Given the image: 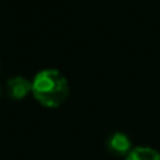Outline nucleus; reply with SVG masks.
<instances>
[{
  "label": "nucleus",
  "mask_w": 160,
  "mask_h": 160,
  "mask_svg": "<svg viewBox=\"0 0 160 160\" xmlns=\"http://www.w3.org/2000/svg\"><path fill=\"white\" fill-rule=\"evenodd\" d=\"M107 148L114 155L127 158L128 153L132 150V143H131L129 136L125 135L124 132H114L107 139Z\"/></svg>",
  "instance_id": "nucleus-2"
},
{
  "label": "nucleus",
  "mask_w": 160,
  "mask_h": 160,
  "mask_svg": "<svg viewBox=\"0 0 160 160\" xmlns=\"http://www.w3.org/2000/svg\"><path fill=\"white\" fill-rule=\"evenodd\" d=\"M32 96L41 105L56 108L69 97V82L56 69H44L32 79Z\"/></svg>",
  "instance_id": "nucleus-1"
},
{
  "label": "nucleus",
  "mask_w": 160,
  "mask_h": 160,
  "mask_svg": "<svg viewBox=\"0 0 160 160\" xmlns=\"http://www.w3.org/2000/svg\"><path fill=\"white\" fill-rule=\"evenodd\" d=\"M125 160H160V153L153 148L136 146L132 148Z\"/></svg>",
  "instance_id": "nucleus-4"
},
{
  "label": "nucleus",
  "mask_w": 160,
  "mask_h": 160,
  "mask_svg": "<svg viewBox=\"0 0 160 160\" xmlns=\"http://www.w3.org/2000/svg\"><path fill=\"white\" fill-rule=\"evenodd\" d=\"M7 90L11 98L22 100L32 91V82L24 76H14L7 82Z\"/></svg>",
  "instance_id": "nucleus-3"
},
{
  "label": "nucleus",
  "mask_w": 160,
  "mask_h": 160,
  "mask_svg": "<svg viewBox=\"0 0 160 160\" xmlns=\"http://www.w3.org/2000/svg\"><path fill=\"white\" fill-rule=\"evenodd\" d=\"M0 96H2V86H0Z\"/></svg>",
  "instance_id": "nucleus-5"
}]
</instances>
